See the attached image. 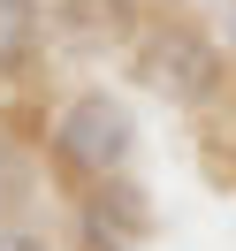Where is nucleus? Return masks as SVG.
I'll list each match as a JSON object with an SVG mask.
<instances>
[{
	"instance_id": "1",
	"label": "nucleus",
	"mask_w": 236,
	"mask_h": 251,
	"mask_svg": "<svg viewBox=\"0 0 236 251\" xmlns=\"http://www.w3.org/2000/svg\"><path fill=\"white\" fill-rule=\"evenodd\" d=\"M145 76H153L175 107H206V99L221 92V46L206 31H190V23H160V31L145 38Z\"/></svg>"
},
{
	"instance_id": "2",
	"label": "nucleus",
	"mask_w": 236,
	"mask_h": 251,
	"mask_svg": "<svg viewBox=\"0 0 236 251\" xmlns=\"http://www.w3.org/2000/svg\"><path fill=\"white\" fill-rule=\"evenodd\" d=\"M61 152L77 160L84 175H114L122 168V152H130V114L114 107V99H77V107L61 114Z\"/></svg>"
},
{
	"instance_id": "3",
	"label": "nucleus",
	"mask_w": 236,
	"mask_h": 251,
	"mask_svg": "<svg viewBox=\"0 0 236 251\" xmlns=\"http://www.w3.org/2000/svg\"><path fill=\"white\" fill-rule=\"evenodd\" d=\"M53 16L77 46H122L137 31V0H53Z\"/></svg>"
}]
</instances>
